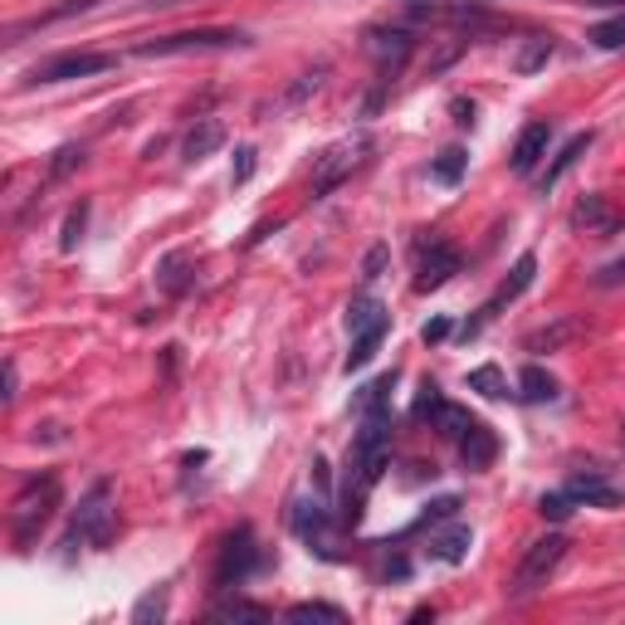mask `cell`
<instances>
[{
    "label": "cell",
    "instance_id": "30bf717a",
    "mask_svg": "<svg viewBox=\"0 0 625 625\" xmlns=\"http://www.w3.org/2000/svg\"><path fill=\"white\" fill-rule=\"evenodd\" d=\"M367 49L377 54V64H381V88H387L391 78L401 74V64L410 59L416 39H410V29H367Z\"/></svg>",
    "mask_w": 625,
    "mask_h": 625
},
{
    "label": "cell",
    "instance_id": "ab89813d",
    "mask_svg": "<svg viewBox=\"0 0 625 625\" xmlns=\"http://www.w3.org/2000/svg\"><path fill=\"white\" fill-rule=\"evenodd\" d=\"M440 401H445V396H440V387H426V391H420V396H416V420H430V410H436Z\"/></svg>",
    "mask_w": 625,
    "mask_h": 625
},
{
    "label": "cell",
    "instance_id": "5b68a950",
    "mask_svg": "<svg viewBox=\"0 0 625 625\" xmlns=\"http://www.w3.org/2000/svg\"><path fill=\"white\" fill-rule=\"evenodd\" d=\"M567 532H548V538H538L528 552H523V562H518V572H513V587H508V597L513 601H523V597H532V591H542L552 581V572L562 567V557H567Z\"/></svg>",
    "mask_w": 625,
    "mask_h": 625
},
{
    "label": "cell",
    "instance_id": "60d3db41",
    "mask_svg": "<svg viewBox=\"0 0 625 625\" xmlns=\"http://www.w3.org/2000/svg\"><path fill=\"white\" fill-rule=\"evenodd\" d=\"M450 113H455L459 127H474V113H479V108H474V98H455V103H450Z\"/></svg>",
    "mask_w": 625,
    "mask_h": 625
},
{
    "label": "cell",
    "instance_id": "b9f144b4",
    "mask_svg": "<svg viewBox=\"0 0 625 625\" xmlns=\"http://www.w3.org/2000/svg\"><path fill=\"white\" fill-rule=\"evenodd\" d=\"M426 342H445L450 338V318H436V322H426V332H420Z\"/></svg>",
    "mask_w": 625,
    "mask_h": 625
},
{
    "label": "cell",
    "instance_id": "74e56055",
    "mask_svg": "<svg viewBox=\"0 0 625 625\" xmlns=\"http://www.w3.org/2000/svg\"><path fill=\"white\" fill-rule=\"evenodd\" d=\"M387 245H377V249H371V255L367 259H361V284H371V279H381V269H387Z\"/></svg>",
    "mask_w": 625,
    "mask_h": 625
},
{
    "label": "cell",
    "instance_id": "f546056e",
    "mask_svg": "<svg viewBox=\"0 0 625 625\" xmlns=\"http://www.w3.org/2000/svg\"><path fill=\"white\" fill-rule=\"evenodd\" d=\"M587 39H591L597 49H625V10H621V15H611L606 25H597Z\"/></svg>",
    "mask_w": 625,
    "mask_h": 625
},
{
    "label": "cell",
    "instance_id": "4dcf8cb0",
    "mask_svg": "<svg viewBox=\"0 0 625 625\" xmlns=\"http://www.w3.org/2000/svg\"><path fill=\"white\" fill-rule=\"evenodd\" d=\"M567 338H572V322L562 318V322H552L548 332H532V338H528V352H552V347H562Z\"/></svg>",
    "mask_w": 625,
    "mask_h": 625
},
{
    "label": "cell",
    "instance_id": "8fae6325",
    "mask_svg": "<svg viewBox=\"0 0 625 625\" xmlns=\"http://www.w3.org/2000/svg\"><path fill=\"white\" fill-rule=\"evenodd\" d=\"M548 147H552V123H528L518 133V143H513V152H508V167L518 171V176H532L538 171V161L548 157Z\"/></svg>",
    "mask_w": 625,
    "mask_h": 625
},
{
    "label": "cell",
    "instance_id": "7402d4cb",
    "mask_svg": "<svg viewBox=\"0 0 625 625\" xmlns=\"http://www.w3.org/2000/svg\"><path fill=\"white\" fill-rule=\"evenodd\" d=\"M552 54H557V39L552 35H528L518 45V54H513V74H538V69H548Z\"/></svg>",
    "mask_w": 625,
    "mask_h": 625
},
{
    "label": "cell",
    "instance_id": "6da1fadb",
    "mask_svg": "<svg viewBox=\"0 0 625 625\" xmlns=\"http://www.w3.org/2000/svg\"><path fill=\"white\" fill-rule=\"evenodd\" d=\"M59 503H64V483H59L54 469L45 474H29L25 483H20V493L10 499V538H15L20 552H29L39 542V532L54 523Z\"/></svg>",
    "mask_w": 625,
    "mask_h": 625
},
{
    "label": "cell",
    "instance_id": "d6986e66",
    "mask_svg": "<svg viewBox=\"0 0 625 625\" xmlns=\"http://www.w3.org/2000/svg\"><path fill=\"white\" fill-rule=\"evenodd\" d=\"M591 143H597V133H591V127H587V133H577V137H567V143L557 147V157H552V167L538 176V186H542V191H552V186H557V181L567 176V171L581 161V152H587Z\"/></svg>",
    "mask_w": 625,
    "mask_h": 625
},
{
    "label": "cell",
    "instance_id": "3957f363",
    "mask_svg": "<svg viewBox=\"0 0 625 625\" xmlns=\"http://www.w3.org/2000/svg\"><path fill=\"white\" fill-rule=\"evenodd\" d=\"M367 157H371V133H352V137H342V143L322 147V152L312 157V200L332 196Z\"/></svg>",
    "mask_w": 625,
    "mask_h": 625
},
{
    "label": "cell",
    "instance_id": "4fadbf2b",
    "mask_svg": "<svg viewBox=\"0 0 625 625\" xmlns=\"http://www.w3.org/2000/svg\"><path fill=\"white\" fill-rule=\"evenodd\" d=\"M157 289L167 298L191 294V289H196V259H191L186 249H171V255L157 265Z\"/></svg>",
    "mask_w": 625,
    "mask_h": 625
},
{
    "label": "cell",
    "instance_id": "ee69618b",
    "mask_svg": "<svg viewBox=\"0 0 625 625\" xmlns=\"http://www.w3.org/2000/svg\"><path fill=\"white\" fill-rule=\"evenodd\" d=\"M587 5H601V10H625V0H587Z\"/></svg>",
    "mask_w": 625,
    "mask_h": 625
},
{
    "label": "cell",
    "instance_id": "8992f818",
    "mask_svg": "<svg viewBox=\"0 0 625 625\" xmlns=\"http://www.w3.org/2000/svg\"><path fill=\"white\" fill-rule=\"evenodd\" d=\"M532 274H538V255H518V265H513V274L503 279V284L493 289L489 298H483L479 312H474V318L465 322V328H459V338H465V342H469V338H479V332L489 328V322L499 318V312L508 308L513 298H523V294H528V289H532Z\"/></svg>",
    "mask_w": 625,
    "mask_h": 625
},
{
    "label": "cell",
    "instance_id": "7a4b0ae2",
    "mask_svg": "<svg viewBox=\"0 0 625 625\" xmlns=\"http://www.w3.org/2000/svg\"><path fill=\"white\" fill-rule=\"evenodd\" d=\"M113 518H118V508H113V483L98 479L94 489L78 499L74 523H69V532H64V562H74L78 552L108 548V542H113Z\"/></svg>",
    "mask_w": 625,
    "mask_h": 625
},
{
    "label": "cell",
    "instance_id": "e575fe53",
    "mask_svg": "<svg viewBox=\"0 0 625 625\" xmlns=\"http://www.w3.org/2000/svg\"><path fill=\"white\" fill-rule=\"evenodd\" d=\"M74 167H84V147L69 143V147H59V152H54V161H49V176L59 181V176H69Z\"/></svg>",
    "mask_w": 625,
    "mask_h": 625
},
{
    "label": "cell",
    "instance_id": "ac0fdd59",
    "mask_svg": "<svg viewBox=\"0 0 625 625\" xmlns=\"http://www.w3.org/2000/svg\"><path fill=\"white\" fill-rule=\"evenodd\" d=\"M459 459H465V469L469 474H483L499 459V436H493L489 426H474L465 440H459Z\"/></svg>",
    "mask_w": 625,
    "mask_h": 625
},
{
    "label": "cell",
    "instance_id": "8d00e7d4",
    "mask_svg": "<svg viewBox=\"0 0 625 625\" xmlns=\"http://www.w3.org/2000/svg\"><path fill=\"white\" fill-rule=\"evenodd\" d=\"M249 176H255V147H240V152H235V171H230V181H235V186H245Z\"/></svg>",
    "mask_w": 625,
    "mask_h": 625
},
{
    "label": "cell",
    "instance_id": "4316f807",
    "mask_svg": "<svg viewBox=\"0 0 625 625\" xmlns=\"http://www.w3.org/2000/svg\"><path fill=\"white\" fill-rule=\"evenodd\" d=\"M469 391H479V396H489V401H503L508 396V377H503L499 367H479V371H469Z\"/></svg>",
    "mask_w": 625,
    "mask_h": 625
},
{
    "label": "cell",
    "instance_id": "1f68e13d",
    "mask_svg": "<svg viewBox=\"0 0 625 625\" xmlns=\"http://www.w3.org/2000/svg\"><path fill=\"white\" fill-rule=\"evenodd\" d=\"M161 616H167V587L152 591V597H143V601H137V606H133V621H137V625L161 621Z\"/></svg>",
    "mask_w": 625,
    "mask_h": 625
},
{
    "label": "cell",
    "instance_id": "9a60e30c",
    "mask_svg": "<svg viewBox=\"0 0 625 625\" xmlns=\"http://www.w3.org/2000/svg\"><path fill=\"white\" fill-rule=\"evenodd\" d=\"M567 493H572V503H587V508H616V503H621V493L611 489L606 479H601V469L572 474V479H567Z\"/></svg>",
    "mask_w": 625,
    "mask_h": 625
},
{
    "label": "cell",
    "instance_id": "603a6c76",
    "mask_svg": "<svg viewBox=\"0 0 625 625\" xmlns=\"http://www.w3.org/2000/svg\"><path fill=\"white\" fill-rule=\"evenodd\" d=\"M474 426H479V420H474V416H469V410L450 406V401H440V406H436V410H430V430H440V436H445V440H455V445H459V440H465V436H469V430H474Z\"/></svg>",
    "mask_w": 625,
    "mask_h": 625
},
{
    "label": "cell",
    "instance_id": "52a82bcc",
    "mask_svg": "<svg viewBox=\"0 0 625 625\" xmlns=\"http://www.w3.org/2000/svg\"><path fill=\"white\" fill-rule=\"evenodd\" d=\"M108 69H118V54H78V49H69V54H54V59H45V64H35L25 84L29 88L74 84V78H98V74H108Z\"/></svg>",
    "mask_w": 625,
    "mask_h": 625
},
{
    "label": "cell",
    "instance_id": "e0dca14e",
    "mask_svg": "<svg viewBox=\"0 0 625 625\" xmlns=\"http://www.w3.org/2000/svg\"><path fill=\"white\" fill-rule=\"evenodd\" d=\"M220 147H225V123H220V118H196V127H191L186 143H181V152H186V161H206V157H216Z\"/></svg>",
    "mask_w": 625,
    "mask_h": 625
},
{
    "label": "cell",
    "instance_id": "484cf974",
    "mask_svg": "<svg viewBox=\"0 0 625 625\" xmlns=\"http://www.w3.org/2000/svg\"><path fill=\"white\" fill-rule=\"evenodd\" d=\"M391 312L381 298H371V294H361V298H352L347 304V332H361V328H371V322H387Z\"/></svg>",
    "mask_w": 625,
    "mask_h": 625
},
{
    "label": "cell",
    "instance_id": "f6af8a7d",
    "mask_svg": "<svg viewBox=\"0 0 625 625\" xmlns=\"http://www.w3.org/2000/svg\"><path fill=\"white\" fill-rule=\"evenodd\" d=\"M147 10H171V5H181V0H143Z\"/></svg>",
    "mask_w": 625,
    "mask_h": 625
},
{
    "label": "cell",
    "instance_id": "5bb4252c",
    "mask_svg": "<svg viewBox=\"0 0 625 625\" xmlns=\"http://www.w3.org/2000/svg\"><path fill=\"white\" fill-rule=\"evenodd\" d=\"M103 0H64V5H54V10H39V15H29V20H20L15 29L5 35V45H20L25 35H35V29H49V25H59V20H74V15H88V10H98Z\"/></svg>",
    "mask_w": 625,
    "mask_h": 625
},
{
    "label": "cell",
    "instance_id": "44dd1931",
    "mask_svg": "<svg viewBox=\"0 0 625 625\" xmlns=\"http://www.w3.org/2000/svg\"><path fill=\"white\" fill-rule=\"evenodd\" d=\"M387 332H391V318H387V322H371V328H361V332H352V352H347V361H342V367H347V371H361V367H367V361L381 352Z\"/></svg>",
    "mask_w": 625,
    "mask_h": 625
},
{
    "label": "cell",
    "instance_id": "2e32d148",
    "mask_svg": "<svg viewBox=\"0 0 625 625\" xmlns=\"http://www.w3.org/2000/svg\"><path fill=\"white\" fill-rule=\"evenodd\" d=\"M621 225V216L606 206V196H581L572 210V230H587V235H611Z\"/></svg>",
    "mask_w": 625,
    "mask_h": 625
},
{
    "label": "cell",
    "instance_id": "ffe728a7",
    "mask_svg": "<svg viewBox=\"0 0 625 625\" xmlns=\"http://www.w3.org/2000/svg\"><path fill=\"white\" fill-rule=\"evenodd\" d=\"M469 542H474V532L465 528V523H455L450 532H436L426 552H430V562H445V567H455V562L469 557Z\"/></svg>",
    "mask_w": 625,
    "mask_h": 625
},
{
    "label": "cell",
    "instance_id": "f35d334b",
    "mask_svg": "<svg viewBox=\"0 0 625 625\" xmlns=\"http://www.w3.org/2000/svg\"><path fill=\"white\" fill-rule=\"evenodd\" d=\"M597 284H601V289H621V284H625V255L597 269Z\"/></svg>",
    "mask_w": 625,
    "mask_h": 625
},
{
    "label": "cell",
    "instance_id": "cb8c5ba5",
    "mask_svg": "<svg viewBox=\"0 0 625 625\" xmlns=\"http://www.w3.org/2000/svg\"><path fill=\"white\" fill-rule=\"evenodd\" d=\"M518 396L532 401V406H542V401H557V381H552V371H542V367H523Z\"/></svg>",
    "mask_w": 625,
    "mask_h": 625
},
{
    "label": "cell",
    "instance_id": "d6a6232c",
    "mask_svg": "<svg viewBox=\"0 0 625 625\" xmlns=\"http://www.w3.org/2000/svg\"><path fill=\"white\" fill-rule=\"evenodd\" d=\"M572 508H577V503H572L567 489H562V493H542V503H538V513H542V518H552V523H562Z\"/></svg>",
    "mask_w": 625,
    "mask_h": 625
},
{
    "label": "cell",
    "instance_id": "83f0119b",
    "mask_svg": "<svg viewBox=\"0 0 625 625\" xmlns=\"http://www.w3.org/2000/svg\"><path fill=\"white\" fill-rule=\"evenodd\" d=\"M84 225H88V200H78V206L64 216V230H59V249H64V255H74V249H78Z\"/></svg>",
    "mask_w": 625,
    "mask_h": 625
},
{
    "label": "cell",
    "instance_id": "f1b7e54d",
    "mask_svg": "<svg viewBox=\"0 0 625 625\" xmlns=\"http://www.w3.org/2000/svg\"><path fill=\"white\" fill-rule=\"evenodd\" d=\"M210 616H216V621H269V611L255 606V601H240V597H235V601H220Z\"/></svg>",
    "mask_w": 625,
    "mask_h": 625
},
{
    "label": "cell",
    "instance_id": "7c38bea8",
    "mask_svg": "<svg viewBox=\"0 0 625 625\" xmlns=\"http://www.w3.org/2000/svg\"><path fill=\"white\" fill-rule=\"evenodd\" d=\"M289 518H294V532L298 538L308 542V548H318L322 557H332V542H328V503H294V513H289Z\"/></svg>",
    "mask_w": 625,
    "mask_h": 625
},
{
    "label": "cell",
    "instance_id": "ba28073f",
    "mask_svg": "<svg viewBox=\"0 0 625 625\" xmlns=\"http://www.w3.org/2000/svg\"><path fill=\"white\" fill-rule=\"evenodd\" d=\"M259 567V542L249 528H235L220 548V562H216V591H235L249 581V572Z\"/></svg>",
    "mask_w": 625,
    "mask_h": 625
},
{
    "label": "cell",
    "instance_id": "7bdbcfd3",
    "mask_svg": "<svg viewBox=\"0 0 625 625\" xmlns=\"http://www.w3.org/2000/svg\"><path fill=\"white\" fill-rule=\"evenodd\" d=\"M20 396V371H15V361H5V401H15Z\"/></svg>",
    "mask_w": 625,
    "mask_h": 625
},
{
    "label": "cell",
    "instance_id": "d4e9b609",
    "mask_svg": "<svg viewBox=\"0 0 625 625\" xmlns=\"http://www.w3.org/2000/svg\"><path fill=\"white\" fill-rule=\"evenodd\" d=\"M465 167H469L465 147H445V152L430 161V181H440V186H459V181H465Z\"/></svg>",
    "mask_w": 625,
    "mask_h": 625
},
{
    "label": "cell",
    "instance_id": "277c9868",
    "mask_svg": "<svg viewBox=\"0 0 625 625\" xmlns=\"http://www.w3.org/2000/svg\"><path fill=\"white\" fill-rule=\"evenodd\" d=\"M249 35L245 29H181V35H161L143 39L137 54L143 59H171V54H220V49H245Z\"/></svg>",
    "mask_w": 625,
    "mask_h": 625
},
{
    "label": "cell",
    "instance_id": "d590c367",
    "mask_svg": "<svg viewBox=\"0 0 625 625\" xmlns=\"http://www.w3.org/2000/svg\"><path fill=\"white\" fill-rule=\"evenodd\" d=\"M322 78H328V64H318V69H312V74L298 78V84H294V94H289V103H304L308 94H318V88H322Z\"/></svg>",
    "mask_w": 625,
    "mask_h": 625
},
{
    "label": "cell",
    "instance_id": "836d02e7",
    "mask_svg": "<svg viewBox=\"0 0 625 625\" xmlns=\"http://www.w3.org/2000/svg\"><path fill=\"white\" fill-rule=\"evenodd\" d=\"M289 621H342V611L322 606V601H298V606L289 611Z\"/></svg>",
    "mask_w": 625,
    "mask_h": 625
},
{
    "label": "cell",
    "instance_id": "9c48e42d",
    "mask_svg": "<svg viewBox=\"0 0 625 625\" xmlns=\"http://www.w3.org/2000/svg\"><path fill=\"white\" fill-rule=\"evenodd\" d=\"M459 269H465V259H459V249L450 245V240H430V245H420V255H416V294H436V289H445Z\"/></svg>",
    "mask_w": 625,
    "mask_h": 625
}]
</instances>
